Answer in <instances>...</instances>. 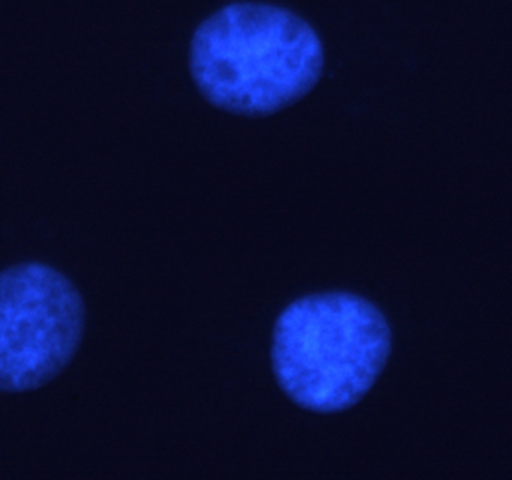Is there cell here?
I'll use <instances>...</instances> for the list:
<instances>
[{"mask_svg":"<svg viewBox=\"0 0 512 480\" xmlns=\"http://www.w3.org/2000/svg\"><path fill=\"white\" fill-rule=\"evenodd\" d=\"M391 353L385 315L352 293L311 294L275 323L272 368L283 392L314 413H340L376 383Z\"/></svg>","mask_w":512,"mask_h":480,"instance_id":"7a4b0ae2","label":"cell"},{"mask_svg":"<svg viewBox=\"0 0 512 480\" xmlns=\"http://www.w3.org/2000/svg\"><path fill=\"white\" fill-rule=\"evenodd\" d=\"M325 50L314 27L289 9L238 2L206 18L190 45V71L206 101L263 117L298 102L319 83Z\"/></svg>","mask_w":512,"mask_h":480,"instance_id":"6da1fadb","label":"cell"},{"mask_svg":"<svg viewBox=\"0 0 512 480\" xmlns=\"http://www.w3.org/2000/svg\"><path fill=\"white\" fill-rule=\"evenodd\" d=\"M82 293L38 261L0 272V392L40 389L65 371L85 333Z\"/></svg>","mask_w":512,"mask_h":480,"instance_id":"3957f363","label":"cell"}]
</instances>
